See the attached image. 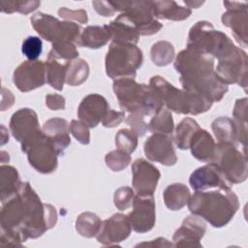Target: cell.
<instances>
[{
  "mask_svg": "<svg viewBox=\"0 0 248 248\" xmlns=\"http://www.w3.org/2000/svg\"><path fill=\"white\" fill-rule=\"evenodd\" d=\"M105 161L107 166L113 171H119L127 168L131 163V156L120 149H116L108 153L105 157Z\"/></svg>",
  "mask_w": 248,
  "mask_h": 248,
  "instance_id": "41",
  "label": "cell"
},
{
  "mask_svg": "<svg viewBox=\"0 0 248 248\" xmlns=\"http://www.w3.org/2000/svg\"><path fill=\"white\" fill-rule=\"evenodd\" d=\"M109 109L107 100L99 94H89L82 99L78 108V116L89 128L96 127Z\"/></svg>",
  "mask_w": 248,
  "mask_h": 248,
  "instance_id": "22",
  "label": "cell"
},
{
  "mask_svg": "<svg viewBox=\"0 0 248 248\" xmlns=\"http://www.w3.org/2000/svg\"><path fill=\"white\" fill-rule=\"evenodd\" d=\"M189 148L197 160L210 163L215 155L216 143L206 130L199 128L190 140Z\"/></svg>",
  "mask_w": 248,
  "mask_h": 248,
  "instance_id": "24",
  "label": "cell"
},
{
  "mask_svg": "<svg viewBox=\"0 0 248 248\" xmlns=\"http://www.w3.org/2000/svg\"><path fill=\"white\" fill-rule=\"evenodd\" d=\"M142 60V52L136 45L112 42L106 56V73L112 79L135 78Z\"/></svg>",
  "mask_w": 248,
  "mask_h": 248,
  "instance_id": "7",
  "label": "cell"
},
{
  "mask_svg": "<svg viewBox=\"0 0 248 248\" xmlns=\"http://www.w3.org/2000/svg\"><path fill=\"white\" fill-rule=\"evenodd\" d=\"M43 50V43L39 37L29 36L27 37L21 46L22 53L30 61H35L41 55Z\"/></svg>",
  "mask_w": 248,
  "mask_h": 248,
  "instance_id": "42",
  "label": "cell"
},
{
  "mask_svg": "<svg viewBox=\"0 0 248 248\" xmlns=\"http://www.w3.org/2000/svg\"><path fill=\"white\" fill-rule=\"evenodd\" d=\"M133 210L128 214L132 229L140 233L151 231L155 225V201L153 195H136L133 201Z\"/></svg>",
  "mask_w": 248,
  "mask_h": 248,
  "instance_id": "15",
  "label": "cell"
},
{
  "mask_svg": "<svg viewBox=\"0 0 248 248\" xmlns=\"http://www.w3.org/2000/svg\"><path fill=\"white\" fill-rule=\"evenodd\" d=\"M137 246H150V247H170V246H173L170 241H168V239L164 238V237H159L156 238L154 240H152L151 242H143V243H140Z\"/></svg>",
  "mask_w": 248,
  "mask_h": 248,
  "instance_id": "50",
  "label": "cell"
},
{
  "mask_svg": "<svg viewBox=\"0 0 248 248\" xmlns=\"http://www.w3.org/2000/svg\"><path fill=\"white\" fill-rule=\"evenodd\" d=\"M132 184L137 195H153L161 176L158 169L145 159H137L132 164Z\"/></svg>",
  "mask_w": 248,
  "mask_h": 248,
  "instance_id": "17",
  "label": "cell"
},
{
  "mask_svg": "<svg viewBox=\"0 0 248 248\" xmlns=\"http://www.w3.org/2000/svg\"><path fill=\"white\" fill-rule=\"evenodd\" d=\"M104 26L108 30L112 42L132 45H137L139 42L140 36V33L122 14H120L114 20Z\"/></svg>",
  "mask_w": 248,
  "mask_h": 248,
  "instance_id": "25",
  "label": "cell"
},
{
  "mask_svg": "<svg viewBox=\"0 0 248 248\" xmlns=\"http://www.w3.org/2000/svg\"><path fill=\"white\" fill-rule=\"evenodd\" d=\"M149 84L159 93L164 107L180 114H200L207 111L213 102L195 92L178 89L161 76L150 78Z\"/></svg>",
  "mask_w": 248,
  "mask_h": 248,
  "instance_id": "5",
  "label": "cell"
},
{
  "mask_svg": "<svg viewBox=\"0 0 248 248\" xmlns=\"http://www.w3.org/2000/svg\"><path fill=\"white\" fill-rule=\"evenodd\" d=\"M22 151L27 154L29 164L37 171L50 173L56 170L59 154L43 131Z\"/></svg>",
  "mask_w": 248,
  "mask_h": 248,
  "instance_id": "11",
  "label": "cell"
},
{
  "mask_svg": "<svg viewBox=\"0 0 248 248\" xmlns=\"http://www.w3.org/2000/svg\"><path fill=\"white\" fill-rule=\"evenodd\" d=\"M115 12L121 14L137 28L140 35L156 34L162 27L153 14L152 1H110Z\"/></svg>",
  "mask_w": 248,
  "mask_h": 248,
  "instance_id": "10",
  "label": "cell"
},
{
  "mask_svg": "<svg viewBox=\"0 0 248 248\" xmlns=\"http://www.w3.org/2000/svg\"><path fill=\"white\" fill-rule=\"evenodd\" d=\"M172 135L155 133L144 142V153L147 159L165 166H172L177 157L172 144Z\"/></svg>",
  "mask_w": 248,
  "mask_h": 248,
  "instance_id": "16",
  "label": "cell"
},
{
  "mask_svg": "<svg viewBox=\"0 0 248 248\" xmlns=\"http://www.w3.org/2000/svg\"><path fill=\"white\" fill-rule=\"evenodd\" d=\"M246 114H247V98L236 100L233 108V111H232L233 122L237 129L238 143L245 150H246V139H247Z\"/></svg>",
  "mask_w": 248,
  "mask_h": 248,
  "instance_id": "32",
  "label": "cell"
},
{
  "mask_svg": "<svg viewBox=\"0 0 248 248\" xmlns=\"http://www.w3.org/2000/svg\"><path fill=\"white\" fill-rule=\"evenodd\" d=\"M153 14L156 18L170 19L174 21L184 20L188 18L192 13L191 9L179 6L174 1L163 0L152 1Z\"/></svg>",
  "mask_w": 248,
  "mask_h": 248,
  "instance_id": "26",
  "label": "cell"
},
{
  "mask_svg": "<svg viewBox=\"0 0 248 248\" xmlns=\"http://www.w3.org/2000/svg\"><path fill=\"white\" fill-rule=\"evenodd\" d=\"M58 15L60 17L65 18L70 21L73 19L79 23H86L87 22V14L84 10H69L65 7H62L58 10Z\"/></svg>",
  "mask_w": 248,
  "mask_h": 248,
  "instance_id": "46",
  "label": "cell"
},
{
  "mask_svg": "<svg viewBox=\"0 0 248 248\" xmlns=\"http://www.w3.org/2000/svg\"><path fill=\"white\" fill-rule=\"evenodd\" d=\"M13 81L21 92H28L46 82V68L44 61H24L14 72Z\"/></svg>",
  "mask_w": 248,
  "mask_h": 248,
  "instance_id": "14",
  "label": "cell"
},
{
  "mask_svg": "<svg viewBox=\"0 0 248 248\" xmlns=\"http://www.w3.org/2000/svg\"><path fill=\"white\" fill-rule=\"evenodd\" d=\"M43 133L51 140L59 155H63L65 149L71 143L70 124L63 118H50L42 128Z\"/></svg>",
  "mask_w": 248,
  "mask_h": 248,
  "instance_id": "23",
  "label": "cell"
},
{
  "mask_svg": "<svg viewBox=\"0 0 248 248\" xmlns=\"http://www.w3.org/2000/svg\"><path fill=\"white\" fill-rule=\"evenodd\" d=\"M78 51L72 42H60L52 44V47L48 52L47 59H63L66 62L77 59Z\"/></svg>",
  "mask_w": 248,
  "mask_h": 248,
  "instance_id": "38",
  "label": "cell"
},
{
  "mask_svg": "<svg viewBox=\"0 0 248 248\" xmlns=\"http://www.w3.org/2000/svg\"><path fill=\"white\" fill-rule=\"evenodd\" d=\"M190 196L189 188L182 183L170 184L163 193L165 204L170 210H180L186 205Z\"/></svg>",
  "mask_w": 248,
  "mask_h": 248,
  "instance_id": "28",
  "label": "cell"
},
{
  "mask_svg": "<svg viewBox=\"0 0 248 248\" xmlns=\"http://www.w3.org/2000/svg\"><path fill=\"white\" fill-rule=\"evenodd\" d=\"M46 105L49 109L57 110L64 109L65 108V99L58 94H49L46 97Z\"/></svg>",
  "mask_w": 248,
  "mask_h": 248,
  "instance_id": "49",
  "label": "cell"
},
{
  "mask_svg": "<svg viewBox=\"0 0 248 248\" xmlns=\"http://www.w3.org/2000/svg\"><path fill=\"white\" fill-rule=\"evenodd\" d=\"M148 131L152 134L161 133L172 135L173 119L170 111L167 108H162L157 111L148 123Z\"/></svg>",
  "mask_w": 248,
  "mask_h": 248,
  "instance_id": "35",
  "label": "cell"
},
{
  "mask_svg": "<svg viewBox=\"0 0 248 248\" xmlns=\"http://www.w3.org/2000/svg\"><path fill=\"white\" fill-rule=\"evenodd\" d=\"M124 117H125L124 111H116V110L108 109L106 116L102 120V123L105 127H108V128L116 127L124 120Z\"/></svg>",
  "mask_w": 248,
  "mask_h": 248,
  "instance_id": "47",
  "label": "cell"
},
{
  "mask_svg": "<svg viewBox=\"0 0 248 248\" xmlns=\"http://www.w3.org/2000/svg\"><path fill=\"white\" fill-rule=\"evenodd\" d=\"M10 130L13 137L20 142L21 150L42 132L37 113L29 108H20L12 115Z\"/></svg>",
  "mask_w": 248,
  "mask_h": 248,
  "instance_id": "13",
  "label": "cell"
},
{
  "mask_svg": "<svg viewBox=\"0 0 248 248\" xmlns=\"http://www.w3.org/2000/svg\"><path fill=\"white\" fill-rule=\"evenodd\" d=\"M206 225L202 217L192 214L184 219L175 231L172 240L174 247H202L200 240L204 235Z\"/></svg>",
  "mask_w": 248,
  "mask_h": 248,
  "instance_id": "20",
  "label": "cell"
},
{
  "mask_svg": "<svg viewBox=\"0 0 248 248\" xmlns=\"http://www.w3.org/2000/svg\"><path fill=\"white\" fill-rule=\"evenodd\" d=\"M113 91L122 109L154 115L164 104L158 91L150 84L138 83L135 78H118L113 81Z\"/></svg>",
  "mask_w": 248,
  "mask_h": 248,
  "instance_id": "4",
  "label": "cell"
},
{
  "mask_svg": "<svg viewBox=\"0 0 248 248\" xmlns=\"http://www.w3.org/2000/svg\"><path fill=\"white\" fill-rule=\"evenodd\" d=\"M218 77L227 85L236 83L247 88V54L240 47L234 49L218 60L215 70Z\"/></svg>",
  "mask_w": 248,
  "mask_h": 248,
  "instance_id": "12",
  "label": "cell"
},
{
  "mask_svg": "<svg viewBox=\"0 0 248 248\" xmlns=\"http://www.w3.org/2000/svg\"><path fill=\"white\" fill-rule=\"evenodd\" d=\"M103 221L92 212H83L78 215L76 221L77 232L85 237L96 236Z\"/></svg>",
  "mask_w": 248,
  "mask_h": 248,
  "instance_id": "34",
  "label": "cell"
},
{
  "mask_svg": "<svg viewBox=\"0 0 248 248\" xmlns=\"http://www.w3.org/2000/svg\"><path fill=\"white\" fill-rule=\"evenodd\" d=\"M211 128L218 142L239 144L237 129L232 119L224 116L218 117L212 122Z\"/></svg>",
  "mask_w": 248,
  "mask_h": 248,
  "instance_id": "29",
  "label": "cell"
},
{
  "mask_svg": "<svg viewBox=\"0 0 248 248\" xmlns=\"http://www.w3.org/2000/svg\"><path fill=\"white\" fill-rule=\"evenodd\" d=\"M66 75L65 82L71 86H78L83 83L89 75V66L83 59L77 58L65 62Z\"/></svg>",
  "mask_w": 248,
  "mask_h": 248,
  "instance_id": "31",
  "label": "cell"
},
{
  "mask_svg": "<svg viewBox=\"0 0 248 248\" xmlns=\"http://www.w3.org/2000/svg\"><path fill=\"white\" fill-rule=\"evenodd\" d=\"M21 181L19 179L18 172L16 169L12 166L2 165L0 169V195L1 202H5L12 195H14Z\"/></svg>",
  "mask_w": 248,
  "mask_h": 248,
  "instance_id": "30",
  "label": "cell"
},
{
  "mask_svg": "<svg viewBox=\"0 0 248 248\" xmlns=\"http://www.w3.org/2000/svg\"><path fill=\"white\" fill-rule=\"evenodd\" d=\"M138 138L137 134L131 129H121L115 136V145L117 149L131 154L138 145Z\"/></svg>",
  "mask_w": 248,
  "mask_h": 248,
  "instance_id": "39",
  "label": "cell"
},
{
  "mask_svg": "<svg viewBox=\"0 0 248 248\" xmlns=\"http://www.w3.org/2000/svg\"><path fill=\"white\" fill-rule=\"evenodd\" d=\"M223 172L228 181L232 184L241 183L248 175L246 152L232 143L218 142L212 162Z\"/></svg>",
  "mask_w": 248,
  "mask_h": 248,
  "instance_id": "8",
  "label": "cell"
},
{
  "mask_svg": "<svg viewBox=\"0 0 248 248\" xmlns=\"http://www.w3.org/2000/svg\"><path fill=\"white\" fill-rule=\"evenodd\" d=\"M56 221L55 207L43 203L28 182H21L16 192L2 202L1 230L18 234L23 242L41 236Z\"/></svg>",
  "mask_w": 248,
  "mask_h": 248,
  "instance_id": "1",
  "label": "cell"
},
{
  "mask_svg": "<svg viewBox=\"0 0 248 248\" xmlns=\"http://www.w3.org/2000/svg\"><path fill=\"white\" fill-rule=\"evenodd\" d=\"M189 183L195 192L217 188L230 189L232 186L223 172L213 163L195 170L190 175Z\"/></svg>",
  "mask_w": 248,
  "mask_h": 248,
  "instance_id": "19",
  "label": "cell"
},
{
  "mask_svg": "<svg viewBox=\"0 0 248 248\" xmlns=\"http://www.w3.org/2000/svg\"><path fill=\"white\" fill-rule=\"evenodd\" d=\"M184 3L188 6L189 9H191V8H199L201 5L203 4V2H201V1H184Z\"/></svg>",
  "mask_w": 248,
  "mask_h": 248,
  "instance_id": "51",
  "label": "cell"
},
{
  "mask_svg": "<svg viewBox=\"0 0 248 248\" xmlns=\"http://www.w3.org/2000/svg\"><path fill=\"white\" fill-rule=\"evenodd\" d=\"M174 68L180 74L182 89L200 94L211 102H219L228 92V85L214 70L212 56L190 50H181L174 60Z\"/></svg>",
  "mask_w": 248,
  "mask_h": 248,
  "instance_id": "2",
  "label": "cell"
},
{
  "mask_svg": "<svg viewBox=\"0 0 248 248\" xmlns=\"http://www.w3.org/2000/svg\"><path fill=\"white\" fill-rule=\"evenodd\" d=\"M187 204L192 214L202 217L215 228L226 226L239 208L238 198L231 188L195 192Z\"/></svg>",
  "mask_w": 248,
  "mask_h": 248,
  "instance_id": "3",
  "label": "cell"
},
{
  "mask_svg": "<svg viewBox=\"0 0 248 248\" xmlns=\"http://www.w3.org/2000/svg\"><path fill=\"white\" fill-rule=\"evenodd\" d=\"M31 24L36 32L45 40L54 43L72 42L76 43L82 29L73 21H61L56 17L44 13H36L30 18Z\"/></svg>",
  "mask_w": 248,
  "mask_h": 248,
  "instance_id": "9",
  "label": "cell"
},
{
  "mask_svg": "<svg viewBox=\"0 0 248 248\" xmlns=\"http://www.w3.org/2000/svg\"><path fill=\"white\" fill-rule=\"evenodd\" d=\"M88 126L80 120H72L70 124V132L81 144H88L90 141V133Z\"/></svg>",
  "mask_w": 248,
  "mask_h": 248,
  "instance_id": "45",
  "label": "cell"
},
{
  "mask_svg": "<svg viewBox=\"0 0 248 248\" xmlns=\"http://www.w3.org/2000/svg\"><path fill=\"white\" fill-rule=\"evenodd\" d=\"M145 115L141 112H130L125 122L131 127V130L134 131L138 137L143 136L148 130V124L144 121Z\"/></svg>",
  "mask_w": 248,
  "mask_h": 248,
  "instance_id": "44",
  "label": "cell"
},
{
  "mask_svg": "<svg viewBox=\"0 0 248 248\" xmlns=\"http://www.w3.org/2000/svg\"><path fill=\"white\" fill-rule=\"evenodd\" d=\"M110 40V36L105 26L91 25L82 29L76 44L79 46L99 48Z\"/></svg>",
  "mask_w": 248,
  "mask_h": 248,
  "instance_id": "27",
  "label": "cell"
},
{
  "mask_svg": "<svg viewBox=\"0 0 248 248\" xmlns=\"http://www.w3.org/2000/svg\"><path fill=\"white\" fill-rule=\"evenodd\" d=\"M46 82L54 89L60 91L63 89L65 82L66 68L65 63H59L57 60L47 59L46 62Z\"/></svg>",
  "mask_w": 248,
  "mask_h": 248,
  "instance_id": "37",
  "label": "cell"
},
{
  "mask_svg": "<svg viewBox=\"0 0 248 248\" xmlns=\"http://www.w3.org/2000/svg\"><path fill=\"white\" fill-rule=\"evenodd\" d=\"M131 230L128 216L115 213L103 221L96 237L98 242L103 245H114L125 240L130 235Z\"/></svg>",
  "mask_w": 248,
  "mask_h": 248,
  "instance_id": "21",
  "label": "cell"
},
{
  "mask_svg": "<svg viewBox=\"0 0 248 248\" xmlns=\"http://www.w3.org/2000/svg\"><path fill=\"white\" fill-rule=\"evenodd\" d=\"M150 56L155 65L167 66L174 58V47L170 42L159 41L152 46Z\"/></svg>",
  "mask_w": 248,
  "mask_h": 248,
  "instance_id": "36",
  "label": "cell"
},
{
  "mask_svg": "<svg viewBox=\"0 0 248 248\" xmlns=\"http://www.w3.org/2000/svg\"><path fill=\"white\" fill-rule=\"evenodd\" d=\"M1 11L6 14H12L14 12H18L21 14H28L30 12L35 11L40 6V1H0Z\"/></svg>",
  "mask_w": 248,
  "mask_h": 248,
  "instance_id": "40",
  "label": "cell"
},
{
  "mask_svg": "<svg viewBox=\"0 0 248 248\" xmlns=\"http://www.w3.org/2000/svg\"><path fill=\"white\" fill-rule=\"evenodd\" d=\"M134 190L130 187H121L117 189L114 193L113 202L114 205L119 210H125L132 206L134 201Z\"/></svg>",
  "mask_w": 248,
  "mask_h": 248,
  "instance_id": "43",
  "label": "cell"
},
{
  "mask_svg": "<svg viewBox=\"0 0 248 248\" xmlns=\"http://www.w3.org/2000/svg\"><path fill=\"white\" fill-rule=\"evenodd\" d=\"M235 46L225 33L216 30L210 22L205 20L198 21L193 25L188 35V49L218 60L231 53Z\"/></svg>",
  "mask_w": 248,
  "mask_h": 248,
  "instance_id": "6",
  "label": "cell"
},
{
  "mask_svg": "<svg viewBox=\"0 0 248 248\" xmlns=\"http://www.w3.org/2000/svg\"><path fill=\"white\" fill-rule=\"evenodd\" d=\"M92 5L96 12L104 16H111L115 14V9L110 1H93Z\"/></svg>",
  "mask_w": 248,
  "mask_h": 248,
  "instance_id": "48",
  "label": "cell"
},
{
  "mask_svg": "<svg viewBox=\"0 0 248 248\" xmlns=\"http://www.w3.org/2000/svg\"><path fill=\"white\" fill-rule=\"evenodd\" d=\"M200 128L196 120L191 117L182 119L175 128L173 140L179 149L185 150L189 148L190 140L193 134Z\"/></svg>",
  "mask_w": 248,
  "mask_h": 248,
  "instance_id": "33",
  "label": "cell"
},
{
  "mask_svg": "<svg viewBox=\"0 0 248 248\" xmlns=\"http://www.w3.org/2000/svg\"><path fill=\"white\" fill-rule=\"evenodd\" d=\"M227 12L222 16V22L231 28L236 42L247 46V3L225 1Z\"/></svg>",
  "mask_w": 248,
  "mask_h": 248,
  "instance_id": "18",
  "label": "cell"
}]
</instances>
